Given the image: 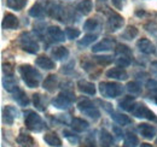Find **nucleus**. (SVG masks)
Listing matches in <instances>:
<instances>
[{
    "label": "nucleus",
    "instance_id": "473e14b6",
    "mask_svg": "<svg viewBox=\"0 0 157 147\" xmlns=\"http://www.w3.org/2000/svg\"><path fill=\"white\" fill-rule=\"evenodd\" d=\"M126 87H127V91L132 95H138V94L141 93V86L138 82H134V81L133 82H128Z\"/></svg>",
    "mask_w": 157,
    "mask_h": 147
},
{
    "label": "nucleus",
    "instance_id": "f03ea898",
    "mask_svg": "<svg viewBox=\"0 0 157 147\" xmlns=\"http://www.w3.org/2000/svg\"><path fill=\"white\" fill-rule=\"evenodd\" d=\"M99 91L104 98H117L122 94L123 88L116 82H100Z\"/></svg>",
    "mask_w": 157,
    "mask_h": 147
},
{
    "label": "nucleus",
    "instance_id": "c85d7f7f",
    "mask_svg": "<svg viewBox=\"0 0 157 147\" xmlns=\"http://www.w3.org/2000/svg\"><path fill=\"white\" fill-rule=\"evenodd\" d=\"M13 98H15V100L20 104L21 106H27V105L29 104V99H28L27 94L23 92V91H21V89H17V91H16Z\"/></svg>",
    "mask_w": 157,
    "mask_h": 147
},
{
    "label": "nucleus",
    "instance_id": "5701e85b",
    "mask_svg": "<svg viewBox=\"0 0 157 147\" xmlns=\"http://www.w3.org/2000/svg\"><path fill=\"white\" fill-rule=\"evenodd\" d=\"M44 140H45V142H46L47 145H50V146H52V147L62 146V141H60V139H59L56 134H53V133L45 134V135H44Z\"/></svg>",
    "mask_w": 157,
    "mask_h": 147
},
{
    "label": "nucleus",
    "instance_id": "dca6fc26",
    "mask_svg": "<svg viewBox=\"0 0 157 147\" xmlns=\"http://www.w3.org/2000/svg\"><path fill=\"white\" fill-rule=\"evenodd\" d=\"M35 64H36L39 68L45 69V70L55 69V62H53L51 58L46 57V55H40V57H38L36 60H35Z\"/></svg>",
    "mask_w": 157,
    "mask_h": 147
},
{
    "label": "nucleus",
    "instance_id": "9d476101",
    "mask_svg": "<svg viewBox=\"0 0 157 147\" xmlns=\"http://www.w3.org/2000/svg\"><path fill=\"white\" fill-rule=\"evenodd\" d=\"M137 47L139 51L144 55H154L156 52L155 45L149 40V39H140L137 42Z\"/></svg>",
    "mask_w": 157,
    "mask_h": 147
},
{
    "label": "nucleus",
    "instance_id": "aec40b11",
    "mask_svg": "<svg viewBox=\"0 0 157 147\" xmlns=\"http://www.w3.org/2000/svg\"><path fill=\"white\" fill-rule=\"evenodd\" d=\"M92 9H93L92 0H82L81 2H78V6H76V10H78L81 15H83V16L88 15L92 11Z\"/></svg>",
    "mask_w": 157,
    "mask_h": 147
},
{
    "label": "nucleus",
    "instance_id": "b1692460",
    "mask_svg": "<svg viewBox=\"0 0 157 147\" xmlns=\"http://www.w3.org/2000/svg\"><path fill=\"white\" fill-rule=\"evenodd\" d=\"M16 141H17L22 147H33L35 145L34 139H33L30 135H27V134H20L18 138L16 139Z\"/></svg>",
    "mask_w": 157,
    "mask_h": 147
},
{
    "label": "nucleus",
    "instance_id": "79ce46f5",
    "mask_svg": "<svg viewBox=\"0 0 157 147\" xmlns=\"http://www.w3.org/2000/svg\"><path fill=\"white\" fill-rule=\"evenodd\" d=\"M63 134H64V136H65V138H67V139H68V140H69L71 144H78V139L76 138V136H74V135H73L70 131L64 130V131H63Z\"/></svg>",
    "mask_w": 157,
    "mask_h": 147
},
{
    "label": "nucleus",
    "instance_id": "f3484780",
    "mask_svg": "<svg viewBox=\"0 0 157 147\" xmlns=\"http://www.w3.org/2000/svg\"><path fill=\"white\" fill-rule=\"evenodd\" d=\"M78 88L81 93H85V94H88V95H94L96 94V87L93 83L88 82V81H78Z\"/></svg>",
    "mask_w": 157,
    "mask_h": 147
},
{
    "label": "nucleus",
    "instance_id": "ddd939ff",
    "mask_svg": "<svg viewBox=\"0 0 157 147\" xmlns=\"http://www.w3.org/2000/svg\"><path fill=\"white\" fill-rule=\"evenodd\" d=\"M106 77H110V78H114V80H118V81H124L127 80L128 77V74L124 69H121V68H114V69H110L106 71Z\"/></svg>",
    "mask_w": 157,
    "mask_h": 147
},
{
    "label": "nucleus",
    "instance_id": "4be33fe9",
    "mask_svg": "<svg viewBox=\"0 0 157 147\" xmlns=\"http://www.w3.org/2000/svg\"><path fill=\"white\" fill-rule=\"evenodd\" d=\"M139 145V140H138L137 135H134L132 131H127L124 135V140H123V146L124 147H137Z\"/></svg>",
    "mask_w": 157,
    "mask_h": 147
},
{
    "label": "nucleus",
    "instance_id": "f704fd0d",
    "mask_svg": "<svg viewBox=\"0 0 157 147\" xmlns=\"http://www.w3.org/2000/svg\"><path fill=\"white\" fill-rule=\"evenodd\" d=\"M33 101H34V105H35V107L40 111H45L46 109V106H45V104H44V101H42V96L40 95V94H34L33 95Z\"/></svg>",
    "mask_w": 157,
    "mask_h": 147
},
{
    "label": "nucleus",
    "instance_id": "cd10ccee",
    "mask_svg": "<svg viewBox=\"0 0 157 147\" xmlns=\"http://www.w3.org/2000/svg\"><path fill=\"white\" fill-rule=\"evenodd\" d=\"M4 88L7 91V92H16L18 89L15 80L12 78V76H5V80H4Z\"/></svg>",
    "mask_w": 157,
    "mask_h": 147
},
{
    "label": "nucleus",
    "instance_id": "9b49d317",
    "mask_svg": "<svg viewBox=\"0 0 157 147\" xmlns=\"http://www.w3.org/2000/svg\"><path fill=\"white\" fill-rule=\"evenodd\" d=\"M115 41L113 39H103L100 42L96 43L92 47V52L98 53V52H103V51H110L115 47Z\"/></svg>",
    "mask_w": 157,
    "mask_h": 147
},
{
    "label": "nucleus",
    "instance_id": "bb28decb",
    "mask_svg": "<svg viewBox=\"0 0 157 147\" xmlns=\"http://www.w3.org/2000/svg\"><path fill=\"white\" fill-rule=\"evenodd\" d=\"M46 13V10L45 7L41 5V4H35L30 10H29V15L32 17H35V18H41L44 17Z\"/></svg>",
    "mask_w": 157,
    "mask_h": 147
},
{
    "label": "nucleus",
    "instance_id": "7ed1b4c3",
    "mask_svg": "<svg viewBox=\"0 0 157 147\" xmlns=\"http://www.w3.org/2000/svg\"><path fill=\"white\" fill-rule=\"evenodd\" d=\"M20 43L23 51H25L28 53H32V55L36 53L40 50L39 43L35 41V39L33 37V35L30 33H28V32H24V33L21 34Z\"/></svg>",
    "mask_w": 157,
    "mask_h": 147
},
{
    "label": "nucleus",
    "instance_id": "393cba45",
    "mask_svg": "<svg viewBox=\"0 0 157 147\" xmlns=\"http://www.w3.org/2000/svg\"><path fill=\"white\" fill-rule=\"evenodd\" d=\"M52 55H53V58L57 59V60H63V59L68 58L69 51H68V48H65V47H63V46H58V47H55V48L52 50Z\"/></svg>",
    "mask_w": 157,
    "mask_h": 147
},
{
    "label": "nucleus",
    "instance_id": "8fccbe9b",
    "mask_svg": "<svg viewBox=\"0 0 157 147\" xmlns=\"http://www.w3.org/2000/svg\"><path fill=\"white\" fill-rule=\"evenodd\" d=\"M156 142H157V140H156Z\"/></svg>",
    "mask_w": 157,
    "mask_h": 147
},
{
    "label": "nucleus",
    "instance_id": "09e8293b",
    "mask_svg": "<svg viewBox=\"0 0 157 147\" xmlns=\"http://www.w3.org/2000/svg\"><path fill=\"white\" fill-rule=\"evenodd\" d=\"M156 104H157V98H156Z\"/></svg>",
    "mask_w": 157,
    "mask_h": 147
},
{
    "label": "nucleus",
    "instance_id": "37998d69",
    "mask_svg": "<svg viewBox=\"0 0 157 147\" xmlns=\"http://www.w3.org/2000/svg\"><path fill=\"white\" fill-rule=\"evenodd\" d=\"M146 87H147L150 91L157 93V81H155V80H150V81H147Z\"/></svg>",
    "mask_w": 157,
    "mask_h": 147
},
{
    "label": "nucleus",
    "instance_id": "4468645a",
    "mask_svg": "<svg viewBox=\"0 0 157 147\" xmlns=\"http://www.w3.org/2000/svg\"><path fill=\"white\" fill-rule=\"evenodd\" d=\"M2 29H15L18 27V18L12 13H6L1 23Z\"/></svg>",
    "mask_w": 157,
    "mask_h": 147
},
{
    "label": "nucleus",
    "instance_id": "e433bc0d",
    "mask_svg": "<svg viewBox=\"0 0 157 147\" xmlns=\"http://www.w3.org/2000/svg\"><path fill=\"white\" fill-rule=\"evenodd\" d=\"M97 27H98V21L94 18L87 19L85 22V24H83V29L85 30H94V29H97Z\"/></svg>",
    "mask_w": 157,
    "mask_h": 147
},
{
    "label": "nucleus",
    "instance_id": "a878e982",
    "mask_svg": "<svg viewBox=\"0 0 157 147\" xmlns=\"http://www.w3.org/2000/svg\"><path fill=\"white\" fill-rule=\"evenodd\" d=\"M111 118L120 126H128L131 124V119L128 116L123 115V113H118V112H111Z\"/></svg>",
    "mask_w": 157,
    "mask_h": 147
},
{
    "label": "nucleus",
    "instance_id": "0eeeda50",
    "mask_svg": "<svg viewBox=\"0 0 157 147\" xmlns=\"http://www.w3.org/2000/svg\"><path fill=\"white\" fill-rule=\"evenodd\" d=\"M133 115L138 117V118H145V119H149V121H154L156 122L157 121V117L156 115L152 112L151 110H149L144 104H138L133 107Z\"/></svg>",
    "mask_w": 157,
    "mask_h": 147
},
{
    "label": "nucleus",
    "instance_id": "a18cd8bd",
    "mask_svg": "<svg viewBox=\"0 0 157 147\" xmlns=\"http://www.w3.org/2000/svg\"><path fill=\"white\" fill-rule=\"evenodd\" d=\"M82 147H94V142H92V141H87Z\"/></svg>",
    "mask_w": 157,
    "mask_h": 147
},
{
    "label": "nucleus",
    "instance_id": "58836bf2",
    "mask_svg": "<svg viewBox=\"0 0 157 147\" xmlns=\"http://www.w3.org/2000/svg\"><path fill=\"white\" fill-rule=\"evenodd\" d=\"M116 55H128V57H131V55H132V51L129 50V47H127V46H124V45H117Z\"/></svg>",
    "mask_w": 157,
    "mask_h": 147
},
{
    "label": "nucleus",
    "instance_id": "a211bd4d",
    "mask_svg": "<svg viewBox=\"0 0 157 147\" xmlns=\"http://www.w3.org/2000/svg\"><path fill=\"white\" fill-rule=\"evenodd\" d=\"M42 86H44V88H45L46 91L53 92V91L58 87V78H57V76H56V75H48V76L45 78Z\"/></svg>",
    "mask_w": 157,
    "mask_h": 147
},
{
    "label": "nucleus",
    "instance_id": "de8ad7c7",
    "mask_svg": "<svg viewBox=\"0 0 157 147\" xmlns=\"http://www.w3.org/2000/svg\"><path fill=\"white\" fill-rule=\"evenodd\" d=\"M140 147H152L151 145H149V144H141V146Z\"/></svg>",
    "mask_w": 157,
    "mask_h": 147
},
{
    "label": "nucleus",
    "instance_id": "423d86ee",
    "mask_svg": "<svg viewBox=\"0 0 157 147\" xmlns=\"http://www.w3.org/2000/svg\"><path fill=\"white\" fill-rule=\"evenodd\" d=\"M73 98H74V94L73 93H60L58 94L53 100H52V104L56 109L59 110H67L69 109V106L71 105V101H73Z\"/></svg>",
    "mask_w": 157,
    "mask_h": 147
},
{
    "label": "nucleus",
    "instance_id": "ea45409f",
    "mask_svg": "<svg viewBox=\"0 0 157 147\" xmlns=\"http://www.w3.org/2000/svg\"><path fill=\"white\" fill-rule=\"evenodd\" d=\"M94 59L100 65H108L113 62V57H110V55H97V57H94Z\"/></svg>",
    "mask_w": 157,
    "mask_h": 147
},
{
    "label": "nucleus",
    "instance_id": "20e7f679",
    "mask_svg": "<svg viewBox=\"0 0 157 147\" xmlns=\"http://www.w3.org/2000/svg\"><path fill=\"white\" fill-rule=\"evenodd\" d=\"M24 124L25 127L32 130V131H40L44 128V123L42 119L38 113H35L34 111H27L25 116H24Z\"/></svg>",
    "mask_w": 157,
    "mask_h": 147
},
{
    "label": "nucleus",
    "instance_id": "72a5a7b5",
    "mask_svg": "<svg viewBox=\"0 0 157 147\" xmlns=\"http://www.w3.org/2000/svg\"><path fill=\"white\" fill-rule=\"evenodd\" d=\"M116 65L118 68H126L128 65H131V57L128 55H118V58L115 60Z\"/></svg>",
    "mask_w": 157,
    "mask_h": 147
},
{
    "label": "nucleus",
    "instance_id": "6ab92c4d",
    "mask_svg": "<svg viewBox=\"0 0 157 147\" xmlns=\"http://www.w3.org/2000/svg\"><path fill=\"white\" fill-rule=\"evenodd\" d=\"M99 140H100L101 147H113V145H114V138H113V135L109 131H106L105 129H101L100 130Z\"/></svg>",
    "mask_w": 157,
    "mask_h": 147
},
{
    "label": "nucleus",
    "instance_id": "412c9836",
    "mask_svg": "<svg viewBox=\"0 0 157 147\" xmlns=\"http://www.w3.org/2000/svg\"><path fill=\"white\" fill-rule=\"evenodd\" d=\"M88 127H90L88 122L82 118H73V121H71V128L75 131H78V133L85 131L88 129Z\"/></svg>",
    "mask_w": 157,
    "mask_h": 147
},
{
    "label": "nucleus",
    "instance_id": "f8f14e48",
    "mask_svg": "<svg viewBox=\"0 0 157 147\" xmlns=\"http://www.w3.org/2000/svg\"><path fill=\"white\" fill-rule=\"evenodd\" d=\"M138 130L141 134V136H144L145 139H149V140L154 139V136L156 135V128L147 123H140L138 126Z\"/></svg>",
    "mask_w": 157,
    "mask_h": 147
},
{
    "label": "nucleus",
    "instance_id": "1a4fd4ad",
    "mask_svg": "<svg viewBox=\"0 0 157 147\" xmlns=\"http://www.w3.org/2000/svg\"><path fill=\"white\" fill-rule=\"evenodd\" d=\"M20 116V111L13 106H5V109L2 110V119L6 124H12L15 118H17Z\"/></svg>",
    "mask_w": 157,
    "mask_h": 147
},
{
    "label": "nucleus",
    "instance_id": "c756f323",
    "mask_svg": "<svg viewBox=\"0 0 157 147\" xmlns=\"http://www.w3.org/2000/svg\"><path fill=\"white\" fill-rule=\"evenodd\" d=\"M6 5L12 10L20 11L27 5V0H6Z\"/></svg>",
    "mask_w": 157,
    "mask_h": 147
},
{
    "label": "nucleus",
    "instance_id": "6e6552de",
    "mask_svg": "<svg viewBox=\"0 0 157 147\" xmlns=\"http://www.w3.org/2000/svg\"><path fill=\"white\" fill-rule=\"evenodd\" d=\"M123 25V18L116 12H110L108 17V28L110 32H116Z\"/></svg>",
    "mask_w": 157,
    "mask_h": 147
},
{
    "label": "nucleus",
    "instance_id": "49530a36",
    "mask_svg": "<svg viewBox=\"0 0 157 147\" xmlns=\"http://www.w3.org/2000/svg\"><path fill=\"white\" fill-rule=\"evenodd\" d=\"M114 130L116 131V134H117V136H122V133H121V131H120V130H118L117 128H115V129H114Z\"/></svg>",
    "mask_w": 157,
    "mask_h": 147
},
{
    "label": "nucleus",
    "instance_id": "c03bdc74",
    "mask_svg": "<svg viewBox=\"0 0 157 147\" xmlns=\"http://www.w3.org/2000/svg\"><path fill=\"white\" fill-rule=\"evenodd\" d=\"M113 5L117 9V10H122L123 5H124V0H111Z\"/></svg>",
    "mask_w": 157,
    "mask_h": 147
},
{
    "label": "nucleus",
    "instance_id": "2f4dec72",
    "mask_svg": "<svg viewBox=\"0 0 157 147\" xmlns=\"http://www.w3.org/2000/svg\"><path fill=\"white\" fill-rule=\"evenodd\" d=\"M138 35V29L133 25H129L124 29V32L122 33V37L124 40H132L133 37H136Z\"/></svg>",
    "mask_w": 157,
    "mask_h": 147
},
{
    "label": "nucleus",
    "instance_id": "2eb2a0df",
    "mask_svg": "<svg viewBox=\"0 0 157 147\" xmlns=\"http://www.w3.org/2000/svg\"><path fill=\"white\" fill-rule=\"evenodd\" d=\"M47 33H48L50 37H51L53 41H57V42H63V41L65 40L64 37L67 36V35H64L63 30H62L59 27H57V25H51V27H48Z\"/></svg>",
    "mask_w": 157,
    "mask_h": 147
},
{
    "label": "nucleus",
    "instance_id": "39448f33",
    "mask_svg": "<svg viewBox=\"0 0 157 147\" xmlns=\"http://www.w3.org/2000/svg\"><path fill=\"white\" fill-rule=\"evenodd\" d=\"M78 109L80 110L81 113L88 116L92 119H98L99 117H100L99 110L94 106V104L91 100H88V99H82L81 101H78Z\"/></svg>",
    "mask_w": 157,
    "mask_h": 147
},
{
    "label": "nucleus",
    "instance_id": "7c9ffc66",
    "mask_svg": "<svg viewBox=\"0 0 157 147\" xmlns=\"http://www.w3.org/2000/svg\"><path fill=\"white\" fill-rule=\"evenodd\" d=\"M120 106L124 110H128V111H132L133 107L136 106L134 105V96H126L123 98L121 101H120Z\"/></svg>",
    "mask_w": 157,
    "mask_h": 147
},
{
    "label": "nucleus",
    "instance_id": "f257e3e1",
    "mask_svg": "<svg viewBox=\"0 0 157 147\" xmlns=\"http://www.w3.org/2000/svg\"><path fill=\"white\" fill-rule=\"evenodd\" d=\"M20 74L22 76V78H23V81H24V83L29 88H36L39 86L40 81H41V75L32 65H29V64L21 65Z\"/></svg>",
    "mask_w": 157,
    "mask_h": 147
},
{
    "label": "nucleus",
    "instance_id": "a19ab883",
    "mask_svg": "<svg viewBox=\"0 0 157 147\" xmlns=\"http://www.w3.org/2000/svg\"><path fill=\"white\" fill-rule=\"evenodd\" d=\"M2 71L5 74V76H13V69H12L11 64H9V63L2 64Z\"/></svg>",
    "mask_w": 157,
    "mask_h": 147
},
{
    "label": "nucleus",
    "instance_id": "c9c22d12",
    "mask_svg": "<svg viewBox=\"0 0 157 147\" xmlns=\"http://www.w3.org/2000/svg\"><path fill=\"white\" fill-rule=\"evenodd\" d=\"M97 39V35H93V34H88V35H85L83 39H81L78 41V46H82V47H86L88 46L90 43H92L94 40Z\"/></svg>",
    "mask_w": 157,
    "mask_h": 147
},
{
    "label": "nucleus",
    "instance_id": "4c0bfd02",
    "mask_svg": "<svg viewBox=\"0 0 157 147\" xmlns=\"http://www.w3.org/2000/svg\"><path fill=\"white\" fill-rule=\"evenodd\" d=\"M65 35L69 40H74L80 36V30L76 28H67L65 29Z\"/></svg>",
    "mask_w": 157,
    "mask_h": 147
}]
</instances>
